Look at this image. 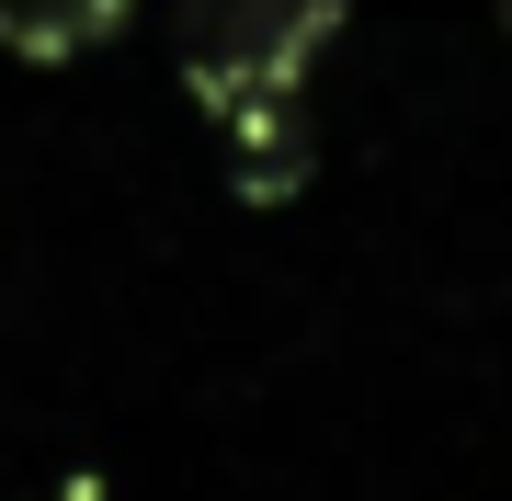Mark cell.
I'll return each mask as SVG.
<instances>
[{"instance_id":"obj_1","label":"cell","mask_w":512,"mask_h":501,"mask_svg":"<svg viewBox=\"0 0 512 501\" xmlns=\"http://www.w3.org/2000/svg\"><path fill=\"white\" fill-rule=\"evenodd\" d=\"M353 0H183L171 57L205 126H251V114H308V69L342 46Z\"/></svg>"},{"instance_id":"obj_3","label":"cell","mask_w":512,"mask_h":501,"mask_svg":"<svg viewBox=\"0 0 512 501\" xmlns=\"http://www.w3.org/2000/svg\"><path fill=\"white\" fill-rule=\"evenodd\" d=\"M490 12H501V35H512V0H490Z\"/></svg>"},{"instance_id":"obj_2","label":"cell","mask_w":512,"mask_h":501,"mask_svg":"<svg viewBox=\"0 0 512 501\" xmlns=\"http://www.w3.org/2000/svg\"><path fill=\"white\" fill-rule=\"evenodd\" d=\"M137 0H0V57H23V69H69V57H92L126 35Z\"/></svg>"}]
</instances>
